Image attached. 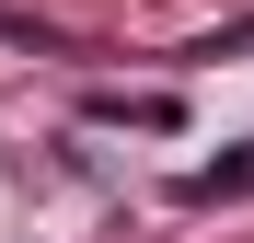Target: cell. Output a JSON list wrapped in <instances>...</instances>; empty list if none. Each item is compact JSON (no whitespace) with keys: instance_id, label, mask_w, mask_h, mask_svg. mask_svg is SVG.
Here are the masks:
<instances>
[{"instance_id":"cell-1","label":"cell","mask_w":254,"mask_h":243,"mask_svg":"<svg viewBox=\"0 0 254 243\" xmlns=\"http://www.w3.org/2000/svg\"><path fill=\"white\" fill-rule=\"evenodd\" d=\"M220 197H254V139H243V151H220V162H196V174H185V209H220Z\"/></svg>"},{"instance_id":"cell-2","label":"cell","mask_w":254,"mask_h":243,"mask_svg":"<svg viewBox=\"0 0 254 243\" xmlns=\"http://www.w3.org/2000/svg\"><path fill=\"white\" fill-rule=\"evenodd\" d=\"M93 128H185L174 93H93Z\"/></svg>"}]
</instances>
